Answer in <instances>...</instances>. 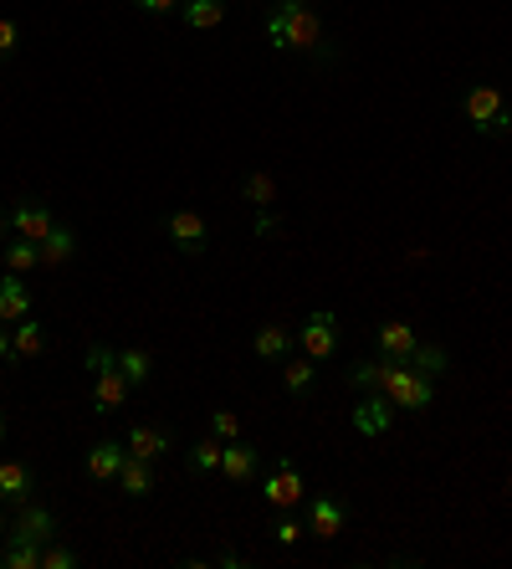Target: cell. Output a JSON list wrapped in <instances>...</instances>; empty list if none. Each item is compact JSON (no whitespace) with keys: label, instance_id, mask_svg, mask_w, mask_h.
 Instances as JSON below:
<instances>
[{"label":"cell","instance_id":"obj_1","mask_svg":"<svg viewBox=\"0 0 512 569\" xmlns=\"http://www.w3.org/2000/svg\"><path fill=\"white\" fill-rule=\"evenodd\" d=\"M267 41L277 52H302V57H318V62H333V47H329V31H323V16L308 6V0H277L267 11Z\"/></svg>","mask_w":512,"mask_h":569},{"label":"cell","instance_id":"obj_2","mask_svg":"<svg viewBox=\"0 0 512 569\" xmlns=\"http://www.w3.org/2000/svg\"><path fill=\"white\" fill-rule=\"evenodd\" d=\"M349 380H354L359 390L384 396L394 411H431V400H435V380H425V375L410 370V365H394V359H380V365L364 359V365L349 370Z\"/></svg>","mask_w":512,"mask_h":569},{"label":"cell","instance_id":"obj_3","mask_svg":"<svg viewBox=\"0 0 512 569\" xmlns=\"http://www.w3.org/2000/svg\"><path fill=\"white\" fill-rule=\"evenodd\" d=\"M88 370H92V411L98 416H119L129 406L133 385L123 380V365H119V349H108L103 339L88 345Z\"/></svg>","mask_w":512,"mask_h":569},{"label":"cell","instance_id":"obj_4","mask_svg":"<svg viewBox=\"0 0 512 569\" xmlns=\"http://www.w3.org/2000/svg\"><path fill=\"white\" fill-rule=\"evenodd\" d=\"M461 119L472 123V133H482V139H508L512 133V108L502 98V88H492V82H472L461 93Z\"/></svg>","mask_w":512,"mask_h":569},{"label":"cell","instance_id":"obj_5","mask_svg":"<svg viewBox=\"0 0 512 569\" xmlns=\"http://www.w3.org/2000/svg\"><path fill=\"white\" fill-rule=\"evenodd\" d=\"M298 349L308 359H333L339 355V313H329V308H318V313H308L298 323Z\"/></svg>","mask_w":512,"mask_h":569},{"label":"cell","instance_id":"obj_6","mask_svg":"<svg viewBox=\"0 0 512 569\" xmlns=\"http://www.w3.org/2000/svg\"><path fill=\"white\" fill-rule=\"evenodd\" d=\"M164 237H170V247H174V252H184V257H205V252H211V221H205L200 211L164 216Z\"/></svg>","mask_w":512,"mask_h":569},{"label":"cell","instance_id":"obj_7","mask_svg":"<svg viewBox=\"0 0 512 569\" xmlns=\"http://www.w3.org/2000/svg\"><path fill=\"white\" fill-rule=\"evenodd\" d=\"M302 492H308V488H302V472L288 462V457H277V467L262 477V498L277 508V513H298Z\"/></svg>","mask_w":512,"mask_h":569},{"label":"cell","instance_id":"obj_8","mask_svg":"<svg viewBox=\"0 0 512 569\" xmlns=\"http://www.w3.org/2000/svg\"><path fill=\"white\" fill-rule=\"evenodd\" d=\"M6 221H11V237H27V241H37V247L57 231L52 206H41V200H16Z\"/></svg>","mask_w":512,"mask_h":569},{"label":"cell","instance_id":"obj_9","mask_svg":"<svg viewBox=\"0 0 512 569\" xmlns=\"http://www.w3.org/2000/svg\"><path fill=\"white\" fill-rule=\"evenodd\" d=\"M123 462H129V447H123V441H113V437H103V441H92V447H88L82 472H88L92 482H119Z\"/></svg>","mask_w":512,"mask_h":569},{"label":"cell","instance_id":"obj_10","mask_svg":"<svg viewBox=\"0 0 512 569\" xmlns=\"http://www.w3.org/2000/svg\"><path fill=\"white\" fill-rule=\"evenodd\" d=\"M374 345H380V359H394V365H405V359L421 349V333L410 329L405 318H384L380 329H374Z\"/></svg>","mask_w":512,"mask_h":569},{"label":"cell","instance_id":"obj_11","mask_svg":"<svg viewBox=\"0 0 512 569\" xmlns=\"http://www.w3.org/2000/svg\"><path fill=\"white\" fill-rule=\"evenodd\" d=\"M123 447H129V457H144V462H159V457H170V451H174V437L164 431V426L133 421L129 431H123Z\"/></svg>","mask_w":512,"mask_h":569},{"label":"cell","instance_id":"obj_12","mask_svg":"<svg viewBox=\"0 0 512 569\" xmlns=\"http://www.w3.org/2000/svg\"><path fill=\"white\" fill-rule=\"evenodd\" d=\"M257 467H262V451L251 447V441H225L221 447V477L225 482H237V488H247V482H257Z\"/></svg>","mask_w":512,"mask_h":569},{"label":"cell","instance_id":"obj_13","mask_svg":"<svg viewBox=\"0 0 512 569\" xmlns=\"http://www.w3.org/2000/svg\"><path fill=\"white\" fill-rule=\"evenodd\" d=\"M394 416H400V411H394L390 400L374 396V390H364V400L354 406V431H359V437H384V431L394 426Z\"/></svg>","mask_w":512,"mask_h":569},{"label":"cell","instance_id":"obj_14","mask_svg":"<svg viewBox=\"0 0 512 569\" xmlns=\"http://www.w3.org/2000/svg\"><path fill=\"white\" fill-rule=\"evenodd\" d=\"M37 492V477L27 462H0V508H27Z\"/></svg>","mask_w":512,"mask_h":569},{"label":"cell","instance_id":"obj_15","mask_svg":"<svg viewBox=\"0 0 512 569\" xmlns=\"http://www.w3.org/2000/svg\"><path fill=\"white\" fill-rule=\"evenodd\" d=\"M47 355V323L41 318H21L11 323V365H31Z\"/></svg>","mask_w":512,"mask_h":569},{"label":"cell","instance_id":"obj_16","mask_svg":"<svg viewBox=\"0 0 512 569\" xmlns=\"http://www.w3.org/2000/svg\"><path fill=\"white\" fill-rule=\"evenodd\" d=\"M343 523H349V508L339 503V498H313V503H308V533H313V539H339L343 533Z\"/></svg>","mask_w":512,"mask_h":569},{"label":"cell","instance_id":"obj_17","mask_svg":"<svg viewBox=\"0 0 512 569\" xmlns=\"http://www.w3.org/2000/svg\"><path fill=\"white\" fill-rule=\"evenodd\" d=\"M11 533H21V539H37V543H52L57 539V513H52V508H41V503L16 508Z\"/></svg>","mask_w":512,"mask_h":569},{"label":"cell","instance_id":"obj_18","mask_svg":"<svg viewBox=\"0 0 512 569\" xmlns=\"http://www.w3.org/2000/svg\"><path fill=\"white\" fill-rule=\"evenodd\" d=\"M292 345H298V333L282 329V323H262V329L251 333V349H257V359H267V365H282V359L292 355Z\"/></svg>","mask_w":512,"mask_h":569},{"label":"cell","instance_id":"obj_19","mask_svg":"<svg viewBox=\"0 0 512 569\" xmlns=\"http://www.w3.org/2000/svg\"><path fill=\"white\" fill-rule=\"evenodd\" d=\"M31 318V288L21 282V272H6L0 278V323H21Z\"/></svg>","mask_w":512,"mask_h":569},{"label":"cell","instance_id":"obj_20","mask_svg":"<svg viewBox=\"0 0 512 569\" xmlns=\"http://www.w3.org/2000/svg\"><path fill=\"white\" fill-rule=\"evenodd\" d=\"M72 257H78V231L57 221V231L41 241V267H47V272H57V267H67Z\"/></svg>","mask_w":512,"mask_h":569},{"label":"cell","instance_id":"obj_21","mask_svg":"<svg viewBox=\"0 0 512 569\" xmlns=\"http://www.w3.org/2000/svg\"><path fill=\"white\" fill-rule=\"evenodd\" d=\"M180 21L190 31H215L225 21V0H180Z\"/></svg>","mask_w":512,"mask_h":569},{"label":"cell","instance_id":"obj_22","mask_svg":"<svg viewBox=\"0 0 512 569\" xmlns=\"http://www.w3.org/2000/svg\"><path fill=\"white\" fill-rule=\"evenodd\" d=\"M154 462H144V457H129V462H123V472H119V492L123 498H149V492H154Z\"/></svg>","mask_w":512,"mask_h":569},{"label":"cell","instance_id":"obj_23","mask_svg":"<svg viewBox=\"0 0 512 569\" xmlns=\"http://www.w3.org/2000/svg\"><path fill=\"white\" fill-rule=\"evenodd\" d=\"M0 569H41V543L21 539L6 529V549H0Z\"/></svg>","mask_w":512,"mask_h":569},{"label":"cell","instance_id":"obj_24","mask_svg":"<svg viewBox=\"0 0 512 569\" xmlns=\"http://www.w3.org/2000/svg\"><path fill=\"white\" fill-rule=\"evenodd\" d=\"M313 385H318V359H308V355L282 359V390H288V396H308Z\"/></svg>","mask_w":512,"mask_h":569},{"label":"cell","instance_id":"obj_25","mask_svg":"<svg viewBox=\"0 0 512 569\" xmlns=\"http://www.w3.org/2000/svg\"><path fill=\"white\" fill-rule=\"evenodd\" d=\"M0 267H6V272H37L41 247L37 241H27V237H11L6 247H0Z\"/></svg>","mask_w":512,"mask_h":569},{"label":"cell","instance_id":"obj_26","mask_svg":"<svg viewBox=\"0 0 512 569\" xmlns=\"http://www.w3.org/2000/svg\"><path fill=\"white\" fill-rule=\"evenodd\" d=\"M119 365H123V380H129L133 390H144V385L154 380V355H149V349H139V345L119 349Z\"/></svg>","mask_w":512,"mask_h":569},{"label":"cell","instance_id":"obj_27","mask_svg":"<svg viewBox=\"0 0 512 569\" xmlns=\"http://www.w3.org/2000/svg\"><path fill=\"white\" fill-rule=\"evenodd\" d=\"M221 447H225V441H215V437L195 441V447L184 451V462H190V472H195V477H211V472H221Z\"/></svg>","mask_w":512,"mask_h":569},{"label":"cell","instance_id":"obj_28","mask_svg":"<svg viewBox=\"0 0 512 569\" xmlns=\"http://www.w3.org/2000/svg\"><path fill=\"white\" fill-rule=\"evenodd\" d=\"M241 196H247L257 211H272L277 206V180L272 174H247V180H241Z\"/></svg>","mask_w":512,"mask_h":569},{"label":"cell","instance_id":"obj_29","mask_svg":"<svg viewBox=\"0 0 512 569\" xmlns=\"http://www.w3.org/2000/svg\"><path fill=\"white\" fill-rule=\"evenodd\" d=\"M82 565V555L78 549H67V543H41V569H78Z\"/></svg>","mask_w":512,"mask_h":569},{"label":"cell","instance_id":"obj_30","mask_svg":"<svg viewBox=\"0 0 512 569\" xmlns=\"http://www.w3.org/2000/svg\"><path fill=\"white\" fill-rule=\"evenodd\" d=\"M211 437L215 441H237L241 437V416L237 411H211Z\"/></svg>","mask_w":512,"mask_h":569},{"label":"cell","instance_id":"obj_31","mask_svg":"<svg viewBox=\"0 0 512 569\" xmlns=\"http://www.w3.org/2000/svg\"><path fill=\"white\" fill-rule=\"evenodd\" d=\"M302 533H308V523H298V518H292V513H282V518H277V523H272V539L282 543V549H292V543H298Z\"/></svg>","mask_w":512,"mask_h":569},{"label":"cell","instance_id":"obj_32","mask_svg":"<svg viewBox=\"0 0 512 569\" xmlns=\"http://www.w3.org/2000/svg\"><path fill=\"white\" fill-rule=\"evenodd\" d=\"M21 52V27H16L11 16H0V62H11Z\"/></svg>","mask_w":512,"mask_h":569},{"label":"cell","instance_id":"obj_33","mask_svg":"<svg viewBox=\"0 0 512 569\" xmlns=\"http://www.w3.org/2000/svg\"><path fill=\"white\" fill-rule=\"evenodd\" d=\"M133 11H144V16H174V11H180V0H133Z\"/></svg>","mask_w":512,"mask_h":569},{"label":"cell","instance_id":"obj_34","mask_svg":"<svg viewBox=\"0 0 512 569\" xmlns=\"http://www.w3.org/2000/svg\"><path fill=\"white\" fill-rule=\"evenodd\" d=\"M0 359H11V329L0 323Z\"/></svg>","mask_w":512,"mask_h":569},{"label":"cell","instance_id":"obj_35","mask_svg":"<svg viewBox=\"0 0 512 569\" xmlns=\"http://www.w3.org/2000/svg\"><path fill=\"white\" fill-rule=\"evenodd\" d=\"M6 231H11V221H6V211H0V237H6Z\"/></svg>","mask_w":512,"mask_h":569},{"label":"cell","instance_id":"obj_36","mask_svg":"<svg viewBox=\"0 0 512 569\" xmlns=\"http://www.w3.org/2000/svg\"><path fill=\"white\" fill-rule=\"evenodd\" d=\"M0 447H6V411H0Z\"/></svg>","mask_w":512,"mask_h":569},{"label":"cell","instance_id":"obj_37","mask_svg":"<svg viewBox=\"0 0 512 569\" xmlns=\"http://www.w3.org/2000/svg\"><path fill=\"white\" fill-rule=\"evenodd\" d=\"M6 529H11V523H6V513H0V539H6Z\"/></svg>","mask_w":512,"mask_h":569}]
</instances>
